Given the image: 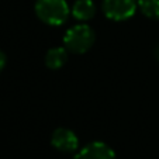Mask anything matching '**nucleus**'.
<instances>
[{
  "label": "nucleus",
  "instance_id": "obj_1",
  "mask_svg": "<svg viewBox=\"0 0 159 159\" xmlns=\"http://www.w3.org/2000/svg\"><path fill=\"white\" fill-rule=\"evenodd\" d=\"M35 14L42 23L58 27L68 21L70 9L66 0H37Z\"/></svg>",
  "mask_w": 159,
  "mask_h": 159
},
{
  "label": "nucleus",
  "instance_id": "obj_2",
  "mask_svg": "<svg viewBox=\"0 0 159 159\" xmlns=\"http://www.w3.org/2000/svg\"><path fill=\"white\" fill-rule=\"evenodd\" d=\"M96 41V34L90 25L80 23L65 33L63 47L72 54H84L93 47Z\"/></svg>",
  "mask_w": 159,
  "mask_h": 159
},
{
  "label": "nucleus",
  "instance_id": "obj_3",
  "mask_svg": "<svg viewBox=\"0 0 159 159\" xmlns=\"http://www.w3.org/2000/svg\"><path fill=\"white\" fill-rule=\"evenodd\" d=\"M103 13L113 21H125L138 9V0H103Z\"/></svg>",
  "mask_w": 159,
  "mask_h": 159
},
{
  "label": "nucleus",
  "instance_id": "obj_4",
  "mask_svg": "<svg viewBox=\"0 0 159 159\" xmlns=\"http://www.w3.org/2000/svg\"><path fill=\"white\" fill-rule=\"evenodd\" d=\"M51 145L65 153L76 152L79 148L78 135L69 128H57L51 135Z\"/></svg>",
  "mask_w": 159,
  "mask_h": 159
},
{
  "label": "nucleus",
  "instance_id": "obj_5",
  "mask_svg": "<svg viewBox=\"0 0 159 159\" xmlns=\"http://www.w3.org/2000/svg\"><path fill=\"white\" fill-rule=\"evenodd\" d=\"M76 159H117V156L114 149L106 142L93 141L79 151Z\"/></svg>",
  "mask_w": 159,
  "mask_h": 159
},
{
  "label": "nucleus",
  "instance_id": "obj_6",
  "mask_svg": "<svg viewBox=\"0 0 159 159\" xmlns=\"http://www.w3.org/2000/svg\"><path fill=\"white\" fill-rule=\"evenodd\" d=\"M68 62V49L65 47H54L45 54V65L49 69H61Z\"/></svg>",
  "mask_w": 159,
  "mask_h": 159
},
{
  "label": "nucleus",
  "instance_id": "obj_7",
  "mask_svg": "<svg viewBox=\"0 0 159 159\" xmlns=\"http://www.w3.org/2000/svg\"><path fill=\"white\" fill-rule=\"evenodd\" d=\"M70 13H72V16L76 20L84 23V21L94 17V14H96V4L93 3V0H76Z\"/></svg>",
  "mask_w": 159,
  "mask_h": 159
},
{
  "label": "nucleus",
  "instance_id": "obj_8",
  "mask_svg": "<svg viewBox=\"0 0 159 159\" xmlns=\"http://www.w3.org/2000/svg\"><path fill=\"white\" fill-rule=\"evenodd\" d=\"M138 9L149 20H159V0H138Z\"/></svg>",
  "mask_w": 159,
  "mask_h": 159
},
{
  "label": "nucleus",
  "instance_id": "obj_9",
  "mask_svg": "<svg viewBox=\"0 0 159 159\" xmlns=\"http://www.w3.org/2000/svg\"><path fill=\"white\" fill-rule=\"evenodd\" d=\"M4 66H6V55L3 51H0V72L4 69Z\"/></svg>",
  "mask_w": 159,
  "mask_h": 159
},
{
  "label": "nucleus",
  "instance_id": "obj_10",
  "mask_svg": "<svg viewBox=\"0 0 159 159\" xmlns=\"http://www.w3.org/2000/svg\"><path fill=\"white\" fill-rule=\"evenodd\" d=\"M155 54H156V58H158V61H159V45H158V48H156V52H155Z\"/></svg>",
  "mask_w": 159,
  "mask_h": 159
}]
</instances>
